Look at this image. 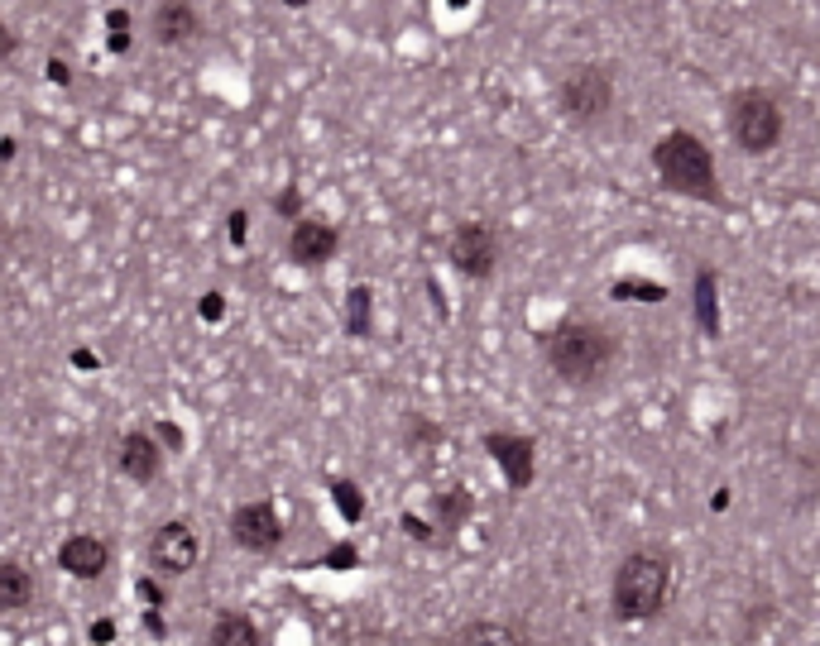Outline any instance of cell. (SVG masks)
Instances as JSON below:
<instances>
[{
	"label": "cell",
	"mask_w": 820,
	"mask_h": 646,
	"mask_svg": "<svg viewBox=\"0 0 820 646\" xmlns=\"http://www.w3.org/2000/svg\"><path fill=\"white\" fill-rule=\"evenodd\" d=\"M542 360L566 388H595L619 364V335L605 331L600 321L571 316L542 335Z\"/></svg>",
	"instance_id": "6da1fadb"
},
{
	"label": "cell",
	"mask_w": 820,
	"mask_h": 646,
	"mask_svg": "<svg viewBox=\"0 0 820 646\" xmlns=\"http://www.w3.org/2000/svg\"><path fill=\"white\" fill-rule=\"evenodd\" d=\"M652 173H658V182L672 197L725 207V192H719V178H715V154L691 130H667L662 140L652 144Z\"/></svg>",
	"instance_id": "7a4b0ae2"
},
{
	"label": "cell",
	"mask_w": 820,
	"mask_h": 646,
	"mask_svg": "<svg viewBox=\"0 0 820 646\" xmlns=\"http://www.w3.org/2000/svg\"><path fill=\"white\" fill-rule=\"evenodd\" d=\"M672 599V560L662 551H629L614 570L610 584V608L624 622H648L658 618Z\"/></svg>",
	"instance_id": "3957f363"
},
{
	"label": "cell",
	"mask_w": 820,
	"mask_h": 646,
	"mask_svg": "<svg viewBox=\"0 0 820 646\" xmlns=\"http://www.w3.org/2000/svg\"><path fill=\"white\" fill-rule=\"evenodd\" d=\"M725 134L734 140V149L748 154V159L773 154V149L782 144V134H786L782 101L773 92H763V87L729 92V101H725Z\"/></svg>",
	"instance_id": "277c9868"
},
{
	"label": "cell",
	"mask_w": 820,
	"mask_h": 646,
	"mask_svg": "<svg viewBox=\"0 0 820 646\" xmlns=\"http://www.w3.org/2000/svg\"><path fill=\"white\" fill-rule=\"evenodd\" d=\"M557 111L566 125L591 130L614 111V63H576L557 82Z\"/></svg>",
	"instance_id": "5b68a950"
},
{
	"label": "cell",
	"mask_w": 820,
	"mask_h": 646,
	"mask_svg": "<svg viewBox=\"0 0 820 646\" xmlns=\"http://www.w3.org/2000/svg\"><path fill=\"white\" fill-rule=\"evenodd\" d=\"M197 560H202V536H197L192 522L169 517V522L154 526V536H149V570L154 574L182 580V574L197 570Z\"/></svg>",
	"instance_id": "8992f818"
},
{
	"label": "cell",
	"mask_w": 820,
	"mask_h": 646,
	"mask_svg": "<svg viewBox=\"0 0 820 646\" xmlns=\"http://www.w3.org/2000/svg\"><path fill=\"white\" fill-rule=\"evenodd\" d=\"M446 259H451V268H456L461 278H471V283L494 278V268H499V230L490 226V220H465V226L451 230Z\"/></svg>",
	"instance_id": "52a82bcc"
},
{
	"label": "cell",
	"mask_w": 820,
	"mask_h": 646,
	"mask_svg": "<svg viewBox=\"0 0 820 646\" xmlns=\"http://www.w3.org/2000/svg\"><path fill=\"white\" fill-rule=\"evenodd\" d=\"M230 541L240 551H255V555H269L283 546V517L269 498H249L230 513Z\"/></svg>",
	"instance_id": "ba28073f"
},
{
	"label": "cell",
	"mask_w": 820,
	"mask_h": 646,
	"mask_svg": "<svg viewBox=\"0 0 820 646\" xmlns=\"http://www.w3.org/2000/svg\"><path fill=\"white\" fill-rule=\"evenodd\" d=\"M341 254V230L322 216H303L288 226V259L298 268H327Z\"/></svg>",
	"instance_id": "9c48e42d"
},
{
	"label": "cell",
	"mask_w": 820,
	"mask_h": 646,
	"mask_svg": "<svg viewBox=\"0 0 820 646\" xmlns=\"http://www.w3.org/2000/svg\"><path fill=\"white\" fill-rule=\"evenodd\" d=\"M484 450H490V460L504 469L509 488H528L532 484V474H538V440H532V436L490 431V436H484Z\"/></svg>",
	"instance_id": "30bf717a"
},
{
	"label": "cell",
	"mask_w": 820,
	"mask_h": 646,
	"mask_svg": "<svg viewBox=\"0 0 820 646\" xmlns=\"http://www.w3.org/2000/svg\"><path fill=\"white\" fill-rule=\"evenodd\" d=\"M149 34L159 48H188L202 39V10L192 0H159L149 10Z\"/></svg>",
	"instance_id": "8fae6325"
},
{
	"label": "cell",
	"mask_w": 820,
	"mask_h": 646,
	"mask_svg": "<svg viewBox=\"0 0 820 646\" xmlns=\"http://www.w3.org/2000/svg\"><path fill=\"white\" fill-rule=\"evenodd\" d=\"M115 469H121L130 484H154L159 474H163V446H159V436L130 427L121 440H115Z\"/></svg>",
	"instance_id": "7c38bea8"
},
{
	"label": "cell",
	"mask_w": 820,
	"mask_h": 646,
	"mask_svg": "<svg viewBox=\"0 0 820 646\" xmlns=\"http://www.w3.org/2000/svg\"><path fill=\"white\" fill-rule=\"evenodd\" d=\"M58 570L73 574V580H82V584L102 580V574L111 570V546H106V536L73 532V536L58 546Z\"/></svg>",
	"instance_id": "4fadbf2b"
},
{
	"label": "cell",
	"mask_w": 820,
	"mask_h": 646,
	"mask_svg": "<svg viewBox=\"0 0 820 646\" xmlns=\"http://www.w3.org/2000/svg\"><path fill=\"white\" fill-rule=\"evenodd\" d=\"M451 646H532L528 632L509 618H480V622H465Z\"/></svg>",
	"instance_id": "5bb4252c"
},
{
	"label": "cell",
	"mask_w": 820,
	"mask_h": 646,
	"mask_svg": "<svg viewBox=\"0 0 820 646\" xmlns=\"http://www.w3.org/2000/svg\"><path fill=\"white\" fill-rule=\"evenodd\" d=\"M34 603V574H29L20 560H5L0 565V608L5 613H24Z\"/></svg>",
	"instance_id": "9a60e30c"
},
{
	"label": "cell",
	"mask_w": 820,
	"mask_h": 646,
	"mask_svg": "<svg viewBox=\"0 0 820 646\" xmlns=\"http://www.w3.org/2000/svg\"><path fill=\"white\" fill-rule=\"evenodd\" d=\"M207 646H259V627L245 613H216V622L207 627Z\"/></svg>",
	"instance_id": "2e32d148"
},
{
	"label": "cell",
	"mask_w": 820,
	"mask_h": 646,
	"mask_svg": "<svg viewBox=\"0 0 820 646\" xmlns=\"http://www.w3.org/2000/svg\"><path fill=\"white\" fill-rule=\"evenodd\" d=\"M696 326L706 335H719V278L715 268H700L696 274Z\"/></svg>",
	"instance_id": "e0dca14e"
},
{
	"label": "cell",
	"mask_w": 820,
	"mask_h": 646,
	"mask_svg": "<svg viewBox=\"0 0 820 646\" xmlns=\"http://www.w3.org/2000/svg\"><path fill=\"white\" fill-rule=\"evenodd\" d=\"M370 312H375V293L370 287H350L346 293V335H356V340H365L375 331V321H370Z\"/></svg>",
	"instance_id": "ac0fdd59"
},
{
	"label": "cell",
	"mask_w": 820,
	"mask_h": 646,
	"mask_svg": "<svg viewBox=\"0 0 820 646\" xmlns=\"http://www.w3.org/2000/svg\"><path fill=\"white\" fill-rule=\"evenodd\" d=\"M437 517H442L446 532H456V526L471 517V493H465V488H446V493H437Z\"/></svg>",
	"instance_id": "d6986e66"
},
{
	"label": "cell",
	"mask_w": 820,
	"mask_h": 646,
	"mask_svg": "<svg viewBox=\"0 0 820 646\" xmlns=\"http://www.w3.org/2000/svg\"><path fill=\"white\" fill-rule=\"evenodd\" d=\"M106 48L111 53H130V10L106 14Z\"/></svg>",
	"instance_id": "ffe728a7"
},
{
	"label": "cell",
	"mask_w": 820,
	"mask_h": 646,
	"mask_svg": "<svg viewBox=\"0 0 820 646\" xmlns=\"http://www.w3.org/2000/svg\"><path fill=\"white\" fill-rule=\"evenodd\" d=\"M331 493H337V507H341V513H346L350 522H360V513H365V498H360V488H356V484H337Z\"/></svg>",
	"instance_id": "44dd1931"
},
{
	"label": "cell",
	"mask_w": 820,
	"mask_h": 646,
	"mask_svg": "<svg viewBox=\"0 0 820 646\" xmlns=\"http://www.w3.org/2000/svg\"><path fill=\"white\" fill-rule=\"evenodd\" d=\"M274 211H278V216H288V220H303V216H308V211H303V197H298L293 187L274 201Z\"/></svg>",
	"instance_id": "7402d4cb"
},
{
	"label": "cell",
	"mask_w": 820,
	"mask_h": 646,
	"mask_svg": "<svg viewBox=\"0 0 820 646\" xmlns=\"http://www.w3.org/2000/svg\"><path fill=\"white\" fill-rule=\"evenodd\" d=\"M221 302H226L221 293H207V297H202V307H197V312H202V321H221V312H226Z\"/></svg>",
	"instance_id": "603a6c76"
},
{
	"label": "cell",
	"mask_w": 820,
	"mask_h": 646,
	"mask_svg": "<svg viewBox=\"0 0 820 646\" xmlns=\"http://www.w3.org/2000/svg\"><path fill=\"white\" fill-rule=\"evenodd\" d=\"M48 82H58V87H68V82H73V72H68V63H63V58H48Z\"/></svg>",
	"instance_id": "cb8c5ba5"
},
{
	"label": "cell",
	"mask_w": 820,
	"mask_h": 646,
	"mask_svg": "<svg viewBox=\"0 0 820 646\" xmlns=\"http://www.w3.org/2000/svg\"><path fill=\"white\" fill-rule=\"evenodd\" d=\"M230 240H236V245H245V211H236V216H230Z\"/></svg>",
	"instance_id": "d4e9b609"
},
{
	"label": "cell",
	"mask_w": 820,
	"mask_h": 646,
	"mask_svg": "<svg viewBox=\"0 0 820 646\" xmlns=\"http://www.w3.org/2000/svg\"><path fill=\"white\" fill-rule=\"evenodd\" d=\"M92 637H96V641H111V637H115V622H96Z\"/></svg>",
	"instance_id": "484cf974"
},
{
	"label": "cell",
	"mask_w": 820,
	"mask_h": 646,
	"mask_svg": "<svg viewBox=\"0 0 820 646\" xmlns=\"http://www.w3.org/2000/svg\"><path fill=\"white\" fill-rule=\"evenodd\" d=\"M288 5H308V0H288Z\"/></svg>",
	"instance_id": "4316f807"
}]
</instances>
